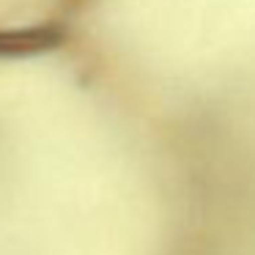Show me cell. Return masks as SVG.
<instances>
[{
	"label": "cell",
	"mask_w": 255,
	"mask_h": 255,
	"mask_svg": "<svg viewBox=\"0 0 255 255\" xmlns=\"http://www.w3.org/2000/svg\"><path fill=\"white\" fill-rule=\"evenodd\" d=\"M58 41L52 28H30L22 33H3L0 36V52H22V50H41V47H52Z\"/></svg>",
	"instance_id": "6da1fadb"
}]
</instances>
